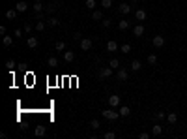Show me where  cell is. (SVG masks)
<instances>
[{"mask_svg":"<svg viewBox=\"0 0 187 139\" xmlns=\"http://www.w3.org/2000/svg\"><path fill=\"white\" fill-rule=\"evenodd\" d=\"M101 117H105L107 120H116L120 117V111H114V109H107V111H101Z\"/></svg>","mask_w":187,"mask_h":139,"instance_id":"1","label":"cell"},{"mask_svg":"<svg viewBox=\"0 0 187 139\" xmlns=\"http://www.w3.org/2000/svg\"><path fill=\"white\" fill-rule=\"evenodd\" d=\"M92 45H94L92 39H88V38H82L81 39V49L82 51H90V49H92Z\"/></svg>","mask_w":187,"mask_h":139,"instance_id":"2","label":"cell"},{"mask_svg":"<svg viewBox=\"0 0 187 139\" xmlns=\"http://www.w3.org/2000/svg\"><path fill=\"white\" fill-rule=\"evenodd\" d=\"M152 43H153V47H157V49H161V47L165 45V38H163V36H153Z\"/></svg>","mask_w":187,"mask_h":139,"instance_id":"3","label":"cell"},{"mask_svg":"<svg viewBox=\"0 0 187 139\" xmlns=\"http://www.w3.org/2000/svg\"><path fill=\"white\" fill-rule=\"evenodd\" d=\"M110 75H112V68H110V66L99 70V77H101V79H107V77H110Z\"/></svg>","mask_w":187,"mask_h":139,"instance_id":"4","label":"cell"},{"mask_svg":"<svg viewBox=\"0 0 187 139\" xmlns=\"http://www.w3.org/2000/svg\"><path fill=\"white\" fill-rule=\"evenodd\" d=\"M120 47H118V43L114 41V39H110V41H107V51H110V53H114V51H118Z\"/></svg>","mask_w":187,"mask_h":139,"instance_id":"5","label":"cell"},{"mask_svg":"<svg viewBox=\"0 0 187 139\" xmlns=\"http://www.w3.org/2000/svg\"><path fill=\"white\" fill-rule=\"evenodd\" d=\"M26 45H28L30 49H36V47H38V38H34V36L26 38Z\"/></svg>","mask_w":187,"mask_h":139,"instance_id":"6","label":"cell"},{"mask_svg":"<svg viewBox=\"0 0 187 139\" xmlns=\"http://www.w3.org/2000/svg\"><path fill=\"white\" fill-rule=\"evenodd\" d=\"M109 105L110 107H118V105H120V96H116V94H114V96H110L109 98Z\"/></svg>","mask_w":187,"mask_h":139,"instance_id":"7","label":"cell"},{"mask_svg":"<svg viewBox=\"0 0 187 139\" xmlns=\"http://www.w3.org/2000/svg\"><path fill=\"white\" fill-rule=\"evenodd\" d=\"M116 79L118 81H127V70H118V73H116Z\"/></svg>","mask_w":187,"mask_h":139,"instance_id":"8","label":"cell"},{"mask_svg":"<svg viewBox=\"0 0 187 139\" xmlns=\"http://www.w3.org/2000/svg\"><path fill=\"white\" fill-rule=\"evenodd\" d=\"M142 34H144V26H142V25H137V26H135V28H133V36H137V38H140Z\"/></svg>","mask_w":187,"mask_h":139,"instance_id":"9","label":"cell"},{"mask_svg":"<svg viewBox=\"0 0 187 139\" xmlns=\"http://www.w3.org/2000/svg\"><path fill=\"white\" fill-rule=\"evenodd\" d=\"M163 133V126L161 124H153L152 126V136H161Z\"/></svg>","mask_w":187,"mask_h":139,"instance_id":"10","label":"cell"},{"mask_svg":"<svg viewBox=\"0 0 187 139\" xmlns=\"http://www.w3.org/2000/svg\"><path fill=\"white\" fill-rule=\"evenodd\" d=\"M26 8H28V6H26V2H23V0H21V2H17V4H15V10H17L19 13L26 11Z\"/></svg>","mask_w":187,"mask_h":139,"instance_id":"11","label":"cell"},{"mask_svg":"<svg viewBox=\"0 0 187 139\" xmlns=\"http://www.w3.org/2000/svg\"><path fill=\"white\" fill-rule=\"evenodd\" d=\"M118 10H120V13L127 15V13L131 11V6H129V4H120V8H118Z\"/></svg>","mask_w":187,"mask_h":139,"instance_id":"12","label":"cell"},{"mask_svg":"<svg viewBox=\"0 0 187 139\" xmlns=\"http://www.w3.org/2000/svg\"><path fill=\"white\" fill-rule=\"evenodd\" d=\"M129 115H131V109L127 105H122L120 107V117H129Z\"/></svg>","mask_w":187,"mask_h":139,"instance_id":"13","label":"cell"},{"mask_svg":"<svg viewBox=\"0 0 187 139\" xmlns=\"http://www.w3.org/2000/svg\"><path fill=\"white\" fill-rule=\"evenodd\" d=\"M2 43L6 47H11V45H13V38H11V36H4V38H2Z\"/></svg>","mask_w":187,"mask_h":139,"instance_id":"14","label":"cell"},{"mask_svg":"<svg viewBox=\"0 0 187 139\" xmlns=\"http://www.w3.org/2000/svg\"><path fill=\"white\" fill-rule=\"evenodd\" d=\"M73 58H75V53H73V51H66V53H64V60H66V62H71Z\"/></svg>","mask_w":187,"mask_h":139,"instance_id":"15","label":"cell"},{"mask_svg":"<svg viewBox=\"0 0 187 139\" xmlns=\"http://www.w3.org/2000/svg\"><path fill=\"white\" fill-rule=\"evenodd\" d=\"M135 17H137V21H144V19H146V11L144 10H137Z\"/></svg>","mask_w":187,"mask_h":139,"instance_id":"16","label":"cell"},{"mask_svg":"<svg viewBox=\"0 0 187 139\" xmlns=\"http://www.w3.org/2000/svg\"><path fill=\"white\" fill-rule=\"evenodd\" d=\"M36 136H38V137H41V136H45V126H43V124H39L38 126V128H36Z\"/></svg>","mask_w":187,"mask_h":139,"instance_id":"17","label":"cell"},{"mask_svg":"<svg viewBox=\"0 0 187 139\" xmlns=\"http://www.w3.org/2000/svg\"><path fill=\"white\" fill-rule=\"evenodd\" d=\"M47 64H49L51 68H56V66H58V60H56V57H49V58H47Z\"/></svg>","mask_w":187,"mask_h":139,"instance_id":"18","label":"cell"},{"mask_svg":"<svg viewBox=\"0 0 187 139\" xmlns=\"http://www.w3.org/2000/svg\"><path fill=\"white\" fill-rule=\"evenodd\" d=\"M146 62H148L150 66L157 64V55H148V58H146Z\"/></svg>","mask_w":187,"mask_h":139,"instance_id":"19","label":"cell"},{"mask_svg":"<svg viewBox=\"0 0 187 139\" xmlns=\"http://www.w3.org/2000/svg\"><path fill=\"white\" fill-rule=\"evenodd\" d=\"M17 13H19L17 10H8L6 11V19H15V17H17Z\"/></svg>","mask_w":187,"mask_h":139,"instance_id":"20","label":"cell"},{"mask_svg":"<svg viewBox=\"0 0 187 139\" xmlns=\"http://www.w3.org/2000/svg\"><path fill=\"white\" fill-rule=\"evenodd\" d=\"M140 68H142L140 60H133V62H131V70H133V71H138Z\"/></svg>","mask_w":187,"mask_h":139,"instance_id":"21","label":"cell"},{"mask_svg":"<svg viewBox=\"0 0 187 139\" xmlns=\"http://www.w3.org/2000/svg\"><path fill=\"white\" fill-rule=\"evenodd\" d=\"M32 8H34V11H36V13H41V11L45 10V8H43V4H41V2H36V4H34V6H32Z\"/></svg>","mask_w":187,"mask_h":139,"instance_id":"22","label":"cell"},{"mask_svg":"<svg viewBox=\"0 0 187 139\" xmlns=\"http://www.w3.org/2000/svg\"><path fill=\"white\" fill-rule=\"evenodd\" d=\"M109 66H110L112 70H118V68H120V60H118V58H112V60L109 62Z\"/></svg>","mask_w":187,"mask_h":139,"instance_id":"23","label":"cell"},{"mask_svg":"<svg viewBox=\"0 0 187 139\" xmlns=\"http://www.w3.org/2000/svg\"><path fill=\"white\" fill-rule=\"evenodd\" d=\"M166 120H169L170 124H174V122L178 120V115L176 113H169V115H166Z\"/></svg>","mask_w":187,"mask_h":139,"instance_id":"24","label":"cell"},{"mask_svg":"<svg viewBox=\"0 0 187 139\" xmlns=\"http://www.w3.org/2000/svg\"><path fill=\"white\" fill-rule=\"evenodd\" d=\"M101 8H103V10H109V8H112V0H101Z\"/></svg>","mask_w":187,"mask_h":139,"instance_id":"25","label":"cell"},{"mask_svg":"<svg viewBox=\"0 0 187 139\" xmlns=\"http://www.w3.org/2000/svg\"><path fill=\"white\" fill-rule=\"evenodd\" d=\"M118 28H120V30H127V28H129V21H120V23H118Z\"/></svg>","mask_w":187,"mask_h":139,"instance_id":"26","label":"cell"},{"mask_svg":"<svg viewBox=\"0 0 187 139\" xmlns=\"http://www.w3.org/2000/svg\"><path fill=\"white\" fill-rule=\"evenodd\" d=\"M99 126H101V124H99V120H97V118H94V120H90V128H92V130H97Z\"/></svg>","mask_w":187,"mask_h":139,"instance_id":"27","label":"cell"},{"mask_svg":"<svg viewBox=\"0 0 187 139\" xmlns=\"http://www.w3.org/2000/svg\"><path fill=\"white\" fill-rule=\"evenodd\" d=\"M92 19H95V21H99V19H103V13L99 10H95L94 13H92Z\"/></svg>","mask_w":187,"mask_h":139,"instance_id":"28","label":"cell"},{"mask_svg":"<svg viewBox=\"0 0 187 139\" xmlns=\"http://www.w3.org/2000/svg\"><path fill=\"white\" fill-rule=\"evenodd\" d=\"M36 28H38V30H39V32H43V30H45V23H43V21H41V19H39V21H38V23H36Z\"/></svg>","mask_w":187,"mask_h":139,"instance_id":"29","label":"cell"},{"mask_svg":"<svg viewBox=\"0 0 187 139\" xmlns=\"http://www.w3.org/2000/svg\"><path fill=\"white\" fill-rule=\"evenodd\" d=\"M58 25H60V21H58L56 17H51L49 19V26H58Z\"/></svg>","mask_w":187,"mask_h":139,"instance_id":"30","label":"cell"},{"mask_svg":"<svg viewBox=\"0 0 187 139\" xmlns=\"http://www.w3.org/2000/svg\"><path fill=\"white\" fill-rule=\"evenodd\" d=\"M103 137H105V139H114V137H116V132H105V133H103Z\"/></svg>","mask_w":187,"mask_h":139,"instance_id":"31","label":"cell"},{"mask_svg":"<svg viewBox=\"0 0 187 139\" xmlns=\"http://www.w3.org/2000/svg\"><path fill=\"white\" fill-rule=\"evenodd\" d=\"M120 51H122V53H129V51H131V45H129V43H124V45L120 47Z\"/></svg>","mask_w":187,"mask_h":139,"instance_id":"32","label":"cell"},{"mask_svg":"<svg viewBox=\"0 0 187 139\" xmlns=\"http://www.w3.org/2000/svg\"><path fill=\"white\" fill-rule=\"evenodd\" d=\"M86 8H88V10H94L95 8V0H86Z\"/></svg>","mask_w":187,"mask_h":139,"instance_id":"33","label":"cell"},{"mask_svg":"<svg viewBox=\"0 0 187 139\" xmlns=\"http://www.w3.org/2000/svg\"><path fill=\"white\" fill-rule=\"evenodd\" d=\"M23 30H25L26 34H30V32H32V25H30V23H25V26H23Z\"/></svg>","mask_w":187,"mask_h":139,"instance_id":"34","label":"cell"},{"mask_svg":"<svg viewBox=\"0 0 187 139\" xmlns=\"http://www.w3.org/2000/svg\"><path fill=\"white\" fill-rule=\"evenodd\" d=\"M66 49V43L64 41H56V51H64Z\"/></svg>","mask_w":187,"mask_h":139,"instance_id":"35","label":"cell"},{"mask_svg":"<svg viewBox=\"0 0 187 139\" xmlns=\"http://www.w3.org/2000/svg\"><path fill=\"white\" fill-rule=\"evenodd\" d=\"M54 8H56V4H54V2H51V4H49V6H47V8H45V10H47V11H49V13H53V11H54Z\"/></svg>","mask_w":187,"mask_h":139,"instance_id":"36","label":"cell"},{"mask_svg":"<svg viewBox=\"0 0 187 139\" xmlns=\"http://www.w3.org/2000/svg\"><path fill=\"white\" fill-rule=\"evenodd\" d=\"M101 21H103L101 25L105 26V28H109V26H110V19H101Z\"/></svg>","mask_w":187,"mask_h":139,"instance_id":"37","label":"cell"},{"mask_svg":"<svg viewBox=\"0 0 187 139\" xmlns=\"http://www.w3.org/2000/svg\"><path fill=\"white\" fill-rule=\"evenodd\" d=\"M155 117L159 118V120H163V118H165V117H166V115H165V111H159V113L155 115Z\"/></svg>","mask_w":187,"mask_h":139,"instance_id":"38","label":"cell"},{"mask_svg":"<svg viewBox=\"0 0 187 139\" xmlns=\"http://www.w3.org/2000/svg\"><path fill=\"white\" fill-rule=\"evenodd\" d=\"M73 39H79V41H81V39H82V34L81 32H75L73 34Z\"/></svg>","mask_w":187,"mask_h":139,"instance_id":"39","label":"cell"},{"mask_svg":"<svg viewBox=\"0 0 187 139\" xmlns=\"http://www.w3.org/2000/svg\"><path fill=\"white\" fill-rule=\"evenodd\" d=\"M6 66H8V68H10V70H13V66H15V62H13V60H8V62H6Z\"/></svg>","mask_w":187,"mask_h":139,"instance_id":"40","label":"cell"},{"mask_svg":"<svg viewBox=\"0 0 187 139\" xmlns=\"http://www.w3.org/2000/svg\"><path fill=\"white\" fill-rule=\"evenodd\" d=\"M138 137H140V139H148V137H150V133H148V132H142Z\"/></svg>","mask_w":187,"mask_h":139,"instance_id":"41","label":"cell"},{"mask_svg":"<svg viewBox=\"0 0 187 139\" xmlns=\"http://www.w3.org/2000/svg\"><path fill=\"white\" fill-rule=\"evenodd\" d=\"M21 34H23V30H21V28H17V30L13 32V36H17V38H21Z\"/></svg>","mask_w":187,"mask_h":139,"instance_id":"42","label":"cell"},{"mask_svg":"<svg viewBox=\"0 0 187 139\" xmlns=\"http://www.w3.org/2000/svg\"><path fill=\"white\" fill-rule=\"evenodd\" d=\"M34 2H41V0H34Z\"/></svg>","mask_w":187,"mask_h":139,"instance_id":"43","label":"cell"},{"mask_svg":"<svg viewBox=\"0 0 187 139\" xmlns=\"http://www.w3.org/2000/svg\"><path fill=\"white\" fill-rule=\"evenodd\" d=\"M133 2H138V0H133Z\"/></svg>","mask_w":187,"mask_h":139,"instance_id":"44","label":"cell"}]
</instances>
